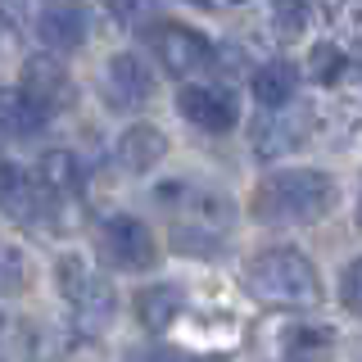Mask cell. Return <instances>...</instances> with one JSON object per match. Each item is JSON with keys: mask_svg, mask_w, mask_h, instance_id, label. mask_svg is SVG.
<instances>
[{"mask_svg": "<svg viewBox=\"0 0 362 362\" xmlns=\"http://www.w3.org/2000/svg\"><path fill=\"white\" fill-rule=\"evenodd\" d=\"M54 281H59L68 308H73V322L82 335H105L113 313H118V294L105 276H100L95 267L86 263V258L77 254H64L59 263H54Z\"/></svg>", "mask_w": 362, "mask_h": 362, "instance_id": "obj_3", "label": "cell"}, {"mask_svg": "<svg viewBox=\"0 0 362 362\" xmlns=\"http://www.w3.org/2000/svg\"><path fill=\"white\" fill-rule=\"evenodd\" d=\"M358 226H362V195H358Z\"/></svg>", "mask_w": 362, "mask_h": 362, "instance_id": "obj_23", "label": "cell"}, {"mask_svg": "<svg viewBox=\"0 0 362 362\" xmlns=\"http://www.w3.org/2000/svg\"><path fill=\"white\" fill-rule=\"evenodd\" d=\"M105 5H109V14L122 18V23H145L150 9H154V0H105Z\"/></svg>", "mask_w": 362, "mask_h": 362, "instance_id": "obj_21", "label": "cell"}, {"mask_svg": "<svg viewBox=\"0 0 362 362\" xmlns=\"http://www.w3.org/2000/svg\"><path fill=\"white\" fill-rule=\"evenodd\" d=\"M127 362H186V358L173 354V349H132Z\"/></svg>", "mask_w": 362, "mask_h": 362, "instance_id": "obj_22", "label": "cell"}, {"mask_svg": "<svg viewBox=\"0 0 362 362\" xmlns=\"http://www.w3.org/2000/svg\"><path fill=\"white\" fill-rule=\"evenodd\" d=\"M0 136H5V132H0Z\"/></svg>", "mask_w": 362, "mask_h": 362, "instance_id": "obj_24", "label": "cell"}, {"mask_svg": "<svg viewBox=\"0 0 362 362\" xmlns=\"http://www.w3.org/2000/svg\"><path fill=\"white\" fill-rule=\"evenodd\" d=\"M245 290L267 308H313L322 303V272L299 249H263L245 263Z\"/></svg>", "mask_w": 362, "mask_h": 362, "instance_id": "obj_2", "label": "cell"}, {"mask_svg": "<svg viewBox=\"0 0 362 362\" xmlns=\"http://www.w3.org/2000/svg\"><path fill=\"white\" fill-rule=\"evenodd\" d=\"M86 32H90V18H86L82 5H73V0H54V5H45L37 14V37H41L45 50H54V54L82 50Z\"/></svg>", "mask_w": 362, "mask_h": 362, "instance_id": "obj_10", "label": "cell"}, {"mask_svg": "<svg viewBox=\"0 0 362 362\" xmlns=\"http://www.w3.org/2000/svg\"><path fill=\"white\" fill-rule=\"evenodd\" d=\"M100 90H105L109 109L132 113L154 95V73L136 59V54H113L105 64V73H100Z\"/></svg>", "mask_w": 362, "mask_h": 362, "instance_id": "obj_6", "label": "cell"}, {"mask_svg": "<svg viewBox=\"0 0 362 362\" xmlns=\"http://www.w3.org/2000/svg\"><path fill=\"white\" fill-rule=\"evenodd\" d=\"M249 86H254V100L267 113L272 109H290L294 90H299V68H294L290 59H267V64H258V73H254Z\"/></svg>", "mask_w": 362, "mask_h": 362, "instance_id": "obj_14", "label": "cell"}, {"mask_svg": "<svg viewBox=\"0 0 362 362\" xmlns=\"http://www.w3.org/2000/svg\"><path fill=\"white\" fill-rule=\"evenodd\" d=\"M37 181L54 199H73L86 190V168L73 150H45L41 163H37Z\"/></svg>", "mask_w": 362, "mask_h": 362, "instance_id": "obj_13", "label": "cell"}, {"mask_svg": "<svg viewBox=\"0 0 362 362\" xmlns=\"http://www.w3.org/2000/svg\"><path fill=\"white\" fill-rule=\"evenodd\" d=\"M308 136H313V113L308 109H299V113L272 109L267 118H258V127H254V150L263 158H276V154L299 150Z\"/></svg>", "mask_w": 362, "mask_h": 362, "instance_id": "obj_11", "label": "cell"}, {"mask_svg": "<svg viewBox=\"0 0 362 362\" xmlns=\"http://www.w3.org/2000/svg\"><path fill=\"white\" fill-rule=\"evenodd\" d=\"M18 90L45 113V118H54L59 109L73 105V77L64 73L59 59H45V54H32V59L23 64V82H18Z\"/></svg>", "mask_w": 362, "mask_h": 362, "instance_id": "obj_8", "label": "cell"}, {"mask_svg": "<svg viewBox=\"0 0 362 362\" xmlns=\"http://www.w3.org/2000/svg\"><path fill=\"white\" fill-rule=\"evenodd\" d=\"M32 281V267H28V254L18 245L0 240V299H14V294L28 290Z\"/></svg>", "mask_w": 362, "mask_h": 362, "instance_id": "obj_17", "label": "cell"}, {"mask_svg": "<svg viewBox=\"0 0 362 362\" xmlns=\"http://www.w3.org/2000/svg\"><path fill=\"white\" fill-rule=\"evenodd\" d=\"M335 177H326L322 168H286L272 173L263 186L254 190V218L267 226H303L331 213L335 204Z\"/></svg>", "mask_w": 362, "mask_h": 362, "instance_id": "obj_1", "label": "cell"}, {"mask_svg": "<svg viewBox=\"0 0 362 362\" xmlns=\"http://www.w3.org/2000/svg\"><path fill=\"white\" fill-rule=\"evenodd\" d=\"M339 299H344L349 313L362 317V258H354V263L344 267V276H339Z\"/></svg>", "mask_w": 362, "mask_h": 362, "instance_id": "obj_20", "label": "cell"}, {"mask_svg": "<svg viewBox=\"0 0 362 362\" xmlns=\"http://www.w3.org/2000/svg\"><path fill=\"white\" fill-rule=\"evenodd\" d=\"M272 23L281 37H299L308 28V0H272Z\"/></svg>", "mask_w": 362, "mask_h": 362, "instance_id": "obj_19", "label": "cell"}, {"mask_svg": "<svg viewBox=\"0 0 362 362\" xmlns=\"http://www.w3.org/2000/svg\"><path fill=\"white\" fill-rule=\"evenodd\" d=\"M50 190L41 186L37 177H28L18 163H5L0 158V213H9L14 222H28V226H41L45 222V209H50Z\"/></svg>", "mask_w": 362, "mask_h": 362, "instance_id": "obj_7", "label": "cell"}, {"mask_svg": "<svg viewBox=\"0 0 362 362\" xmlns=\"http://www.w3.org/2000/svg\"><path fill=\"white\" fill-rule=\"evenodd\" d=\"M181 308H186V294H181V286H145L141 294H136V322L145 326V331H168V326L181 317Z\"/></svg>", "mask_w": 362, "mask_h": 362, "instance_id": "obj_15", "label": "cell"}, {"mask_svg": "<svg viewBox=\"0 0 362 362\" xmlns=\"http://www.w3.org/2000/svg\"><path fill=\"white\" fill-rule=\"evenodd\" d=\"M154 41V59L168 68L173 77H195V73H209L213 68V41L204 32L186 28V23H163L158 32H150Z\"/></svg>", "mask_w": 362, "mask_h": 362, "instance_id": "obj_5", "label": "cell"}, {"mask_svg": "<svg viewBox=\"0 0 362 362\" xmlns=\"http://www.w3.org/2000/svg\"><path fill=\"white\" fill-rule=\"evenodd\" d=\"M45 113L32 105L23 90H0V132H9V136H37L45 127Z\"/></svg>", "mask_w": 362, "mask_h": 362, "instance_id": "obj_16", "label": "cell"}, {"mask_svg": "<svg viewBox=\"0 0 362 362\" xmlns=\"http://www.w3.org/2000/svg\"><path fill=\"white\" fill-rule=\"evenodd\" d=\"M177 109H181V118H186L190 127L213 132V136H218V132H231L235 118H240L235 95H231V90H222V86H181Z\"/></svg>", "mask_w": 362, "mask_h": 362, "instance_id": "obj_9", "label": "cell"}, {"mask_svg": "<svg viewBox=\"0 0 362 362\" xmlns=\"http://www.w3.org/2000/svg\"><path fill=\"white\" fill-rule=\"evenodd\" d=\"M308 68H313V77L322 86H335L339 77H344V68H349V54L339 50L335 41H317L313 54H308Z\"/></svg>", "mask_w": 362, "mask_h": 362, "instance_id": "obj_18", "label": "cell"}, {"mask_svg": "<svg viewBox=\"0 0 362 362\" xmlns=\"http://www.w3.org/2000/svg\"><path fill=\"white\" fill-rule=\"evenodd\" d=\"M168 154V136L154 122H136L118 136V163L127 173H154V163Z\"/></svg>", "mask_w": 362, "mask_h": 362, "instance_id": "obj_12", "label": "cell"}, {"mask_svg": "<svg viewBox=\"0 0 362 362\" xmlns=\"http://www.w3.org/2000/svg\"><path fill=\"white\" fill-rule=\"evenodd\" d=\"M100 254L118 272H150L158 258V245H154V231L141 218L118 213V218H109L100 226Z\"/></svg>", "mask_w": 362, "mask_h": 362, "instance_id": "obj_4", "label": "cell"}]
</instances>
